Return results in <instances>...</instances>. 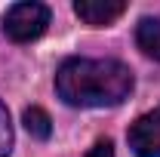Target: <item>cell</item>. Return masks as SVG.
<instances>
[{"label": "cell", "mask_w": 160, "mask_h": 157, "mask_svg": "<svg viewBox=\"0 0 160 157\" xmlns=\"http://www.w3.org/2000/svg\"><path fill=\"white\" fill-rule=\"evenodd\" d=\"M86 157H114V145L108 142V139H99L92 148H89V154Z\"/></svg>", "instance_id": "cell-8"}, {"label": "cell", "mask_w": 160, "mask_h": 157, "mask_svg": "<svg viewBox=\"0 0 160 157\" xmlns=\"http://www.w3.org/2000/svg\"><path fill=\"white\" fill-rule=\"evenodd\" d=\"M74 13L80 22L102 28V25H111L114 19H120L126 13V3L123 0H77L74 3Z\"/></svg>", "instance_id": "cell-4"}, {"label": "cell", "mask_w": 160, "mask_h": 157, "mask_svg": "<svg viewBox=\"0 0 160 157\" xmlns=\"http://www.w3.org/2000/svg\"><path fill=\"white\" fill-rule=\"evenodd\" d=\"M22 120H25V129H28L34 139H40V142H43V139H49V133H52V120H49V114H46L43 108H37V105L25 108Z\"/></svg>", "instance_id": "cell-6"}, {"label": "cell", "mask_w": 160, "mask_h": 157, "mask_svg": "<svg viewBox=\"0 0 160 157\" xmlns=\"http://www.w3.org/2000/svg\"><path fill=\"white\" fill-rule=\"evenodd\" d=\"M12 151V123H9V111L0 102V157H6Z\"/></svg>", "instance_id": "cell-7"}, {"label": "cell", "mask_w": 160, "mask_h": 157, "mask_svg": "<svg viewBox=\"0 0 160 157\" xmlns=\"http://www.w3.org/2000/svg\"><path fill=\"white\" fill-rule=\"evenodd\" d=\"M129 148L136 157H160V105L129 126Z\"/></svg>", "instance_id": "cell-3"}, {"label": "cell", "mask_w": 160, "mask_h": 157, "mask_svg": "<svg viewBox=\"0 0 160 157\" xmlns=\"http://www.w3.org/2000/svg\"><path fill=\"white\" fill-rule=\"evenodd\" d=\"M49 25V9L43 3L25 0V3H12L3 16V34L16 43H31L37 40Z\"/></svg>", "instance_id": "cell-2"}, {"label": "cell", "mask_w": 160, "mask_h": 157, "mask_svg": "<svg viewBox=\"0 0 160 157\" xmlns=\"http://www.w3.org/2000/svg\"><path fill=\"white\" fill-rule=\"evenodd\" d=\"M136 43L148 59L160 62V19H151V16L142 19L136 28Z\"/></svg>", "instance_id": "cell-5"}, {"label": "cell", "mask_w": 160, "mask_h": 157, "mask_svg": "<svg viewBox=\"0 0 160 157\" xmlns=\"http://www.w3.org/2000/svg\"><path fill=\"white\" fill-rule=\"evenodd\" d=\"M56 93L71 108H111L132 93V71L117 59H68L56 71Z\"/></svg>", "instance_id": "cell-1"}]
</instances>
